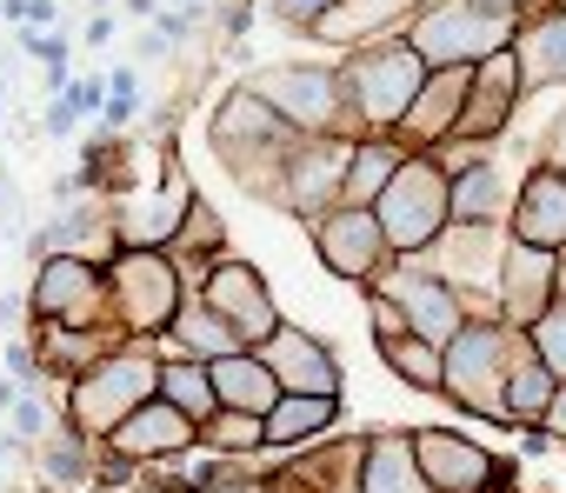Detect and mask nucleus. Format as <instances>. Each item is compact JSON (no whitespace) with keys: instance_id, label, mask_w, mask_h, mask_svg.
<instances>
[{"instance_id":"obj_16","label":"nucleus","mask_w":566,"mask_h":493,"mask_svg":"<svg viewBox=\"0 0 566 493\" xmlns=\"http://www.w3.org/2000/svg\"><path fill=\"white\" fill-rule=\"evenodd\" d=\"M380 287L394 294V307H400V321H407L413 340H427V347H440V354L460 340V327H467V301H460L447 281H433V274L413 268V261H394Z\"/></svg>"},{"instance_id":"obj_41","label":"nucleus","mask_w":566,"mask_h":493,"mask_svg":"<svg viewBox=\"0 0 566 493\" xmlns=\"http://www.w3.org/2000/svg\"><path fill=\"white\" fill-rule=\"evenodd\" d=\"M0 374H8L14 387H28V394H41V387H48L41 354H34V334H14L8 347H0Z\"/></svg>"},{"instance_id":"obj_58","label":"nucleus","mask_w":566,"mask_h":493,"mask_svg":"<svg viewBox=\"0 0 566 493\" xmlns=\"http://www.w3.org/2000/svg\"><path fill=\"white\" fill-rule=\"evenodd\" d=\"M87 8H94V14H114V0H87Z\"/></svg>"},{"instance_id":"obj_27","label":"nucleus","mask_w":566,"mask_h":493,"mask_svg":"<svg viewBox=\"0 0 566 493\" xmlns=\"http://www.w3.org/2000/svg\"><path fill=\"white\" fill-rule=\"evenodd\" d=\"M94 453H101V440H87L74 420H54L48 440L34 447V473L48 493H94Z\"/></svg>"},{"instance_id":"obj_25","label":"nucleus","mask_w":566,"mask_h":493,"mask_svg":"<svg viewBox=\"0 0 566 493\" xmlns=\"http://www.w3.org/2000/svg\"><path fill=\"white\" fill-rule=\"evenodd\" d=\"M513 61H520V87H526V94L566 87V8H546V14L520 21Z\"/></svg>"},{"instance_id":"obj_45","label":"nucleus","mask_w":566,"mask_h":493,"mask_svg":"<svg viewBox=\"0 0 566 493\" xmlns=\"http://www.w3.org/2000/svg\"><path fill=\"white\" fill-rule=\"evenodd\" d=\"M54 0H8V28H54Z\"/></svg>"},{"instance_id":"obj_30","label":"nucleus","mask_w":566,"mask_h":493,"mask_svg":"<svg viewBox=\"0 0 566 493\" xmlns=\"http://www.w3.org/2000/svg\"><path fill=\"white\" fill-rule=\"evenodd\" d=\"M340 420V400H314V394H280V407L260 420L266 427V447L273 453H301L314 440H327Z\"/></svg>"},{"instance_id":"obj_18","label":"nucleus","mask_w":566,"mask_h":493,"mask_svg":"<svg viewBox=\"0 0 566 493\" xmlns=\"http://www.w3.org/2000/svg\"><path fill=\"white\" fill-rule=\"evenodd\" d=\"M413 460L433 493H493V453L453 427H413Z\"/></svg>"},{"instance_id":"obj_28","label":"nucleus","mask_w":566,"mask_h":493,"mask_svg":"<svg viewBox=\"0 0 566 493\" xmlns=\"http://www.w3.org/2000/svg\"><path fill=\"white\" fill-rule=\"evenodd\" d=\"M120 347V334H87V327H54V321H34V354H41V374L74 387L87 367H101L107 354Z\"/></svg>"},{"instance_id":"obj_48","label":"nucleus","mask_w":566,"mask_h":493,"mask_svg":"<svg viewBox=\"0 0 566 493\" xmlns=\"http://www.w3.org/2000/svg\"><path fill=\"white\" fill-rule=\"evenodd\" d=\"M74 120H81V114L67 107V94H54V107H48V120H41V134H48V140H67V134H74Z\"/></svg>"},{"instance_id":"obj_8","label":"nucleus","mask_w":566,"mask_h":493,"mask_svg":"<svg viewBox=\"0 0 566 493\" xmlns=\"http://www.w3.org/2000/svg\"><path fill=\"white\" fill-rule=\"evenodd\" d=\"M513 34H520V21L480 14L473 0H427L407 28V48L427 61V74H440V67H480V61L506 54Z\"/></svg>"},{"instance_id":"obj_37","label":"nucleus","mask_w":566,"mask_h":493,"mask_svg":"<svg viewBox=\"0 0 566 493\" xmlns=\"http://www.w3.org/2000/svg\"><path fill=\"white\" fill-rule=\"evenodd\" d=\"M147 114V94H140V67L127 61V67H114L107 74V107H101V134H120V127H134Z\"/></svg>"},{"instance_id":"obj_39","label":"nucleus","mask_w":566,"mask_h":493,"mask_svg":"<svg viewBox=\"0 0 566 493\" xmlns=\"http://www.w3.org/2000/svg\"><path fill=\"white\" fill-rule=\"evenodd\" d=\"M260 14L280 21L287 34H321V28L340 14V0H260Z\"/></svg>"},{"instance_id":"obj_44","label":"nucleus","mask_w":566,"mask_h":493,"mask_svg":"<svg viewBox=\"0 0 566 493\" xmlns=\"http://www.w3.org/2000/svg\"><path fill=\"white\" fill-rule=\"evenodd\" d=\"M14 334H34V307H28L21 287H14V294H0V340H14Z\"/></svg>"},{"instance_id":"obj_1","label":"nucleus","mask_w":566,"mask_h":493,"mask_svg":"<svg viewBox=\"0 0 566 493\" xmlns=\"http://www.w3.org/2000/svg\"><path fill=\"white\" fill-rule=\"evenodd\" d=\"M207 140H213V160H220L253 200H273V193H280L287 154L301 147V134L280 120L253 87L220 94V107H213V120H207Z\"/></svg>"},{"instance_id":"obj_61","label":"nucleus","mask_w":566,"mask_h":493,"mask_svg":"<svg viewBox=\"0 0 566 493\" xmlns=\"http://www.w3.org/2000/svg\"><path fill=\"white\" fill-rule=\"evenodd\" d=\"M0 21H8V0H0Z\"/></svg>"},{"instance_id":"obj_7","label":"nucleus","mask_w":566,"mask_h":493,"mask_svg":"<svg viewBox=\"0 0 566 493\" xmlns=\"http://www.w3.org/2000/svg\"><path fill=\"white\" fill-rule=\"evenodd\" d=\"M374 220L387 233L394 261H420L427 246L453 227V200H447V174L433 167V154H407V167L387 180V193L374 200Z\"/></svg>"},{"instance_id":"obj_51","label":"nucleus","mask_w":566,"mask_h":493,"mask_svg":"<svg viewBox=\"0 0 566 493\" xmlns=\"http://www.w3.org/2000/svg\"><path fill=\"white\" fill-rule=\"evenodd\" d=\"M14 207H21V193H14V174L0 167V233H14Z\"/></svg>"},{"instance_id":"obj_14","label":"nucleus","mask_w":566,"mask_h":493,"mask_svg":"<svg viewBox=\"0 0 566 493\" xmlns=\"http://www.w3.org/2000/svg\"><path fill=\"white\" fill-rule=\"evenodd\" d=\"M200 301L240 334V347H260V340L280 334V301H273L266 274H260L253 261H240V254H227V261L200 281Z\"/></svg>"},{"instance_id":"obj_34","label":"nucleus","mask_w":566,"mask_h":493,"mask_svg":"<svg viewBox=\"0 0 566 493\" xmlns=\"http://www.w3.org/2000/svg\"><path fill=\"white\" fill-rule=\"evenodd\" d=\"M553 374L539 367V360H520L513 374H506V400H500V413H506V427L520 433V427H546V407H553Z\"/></svg>"},{"instance_id":"obj_47","label":"nucleus","mask_w":566,"mask_h":493,"mask_svg":"<svg viewBox=\"0 0 566 493\" xmlns=\"http://www.w3.org/2000/svg\"><path fill=\"white\" fill-rule=\"evenodd\" d=\"M67 107H74V114H101V107H107V81H94V74L74 81V87H67Z\"/></svg>"},{"instance_id":"obj_62","label":"nucleus","mask_w":566,"mask_h":493,"mask_svg":"<svg viewBox=\"0 0 566 493\" xmlns=\"http://www.w3.org/2000/svg\"><path fill=\"white\" fill-rule=\"evenodd\" d=\"M0 114H8V94H0Z\"/></svg>"},{"instance_id":"obj_49","label":"nucleus","mask_w":566,"mask_h":493,"mask_svg":"<svg viewBox=\"0 0 566 493\" xmlns=\"http://www.w3.org/2000/svg\"><path fill=\"white\" fill-rule=\"evenodd\" d=\"M81 48H114V14H87V28H81Z\"/></svg>"},{"instance_id":"obj_3","label":"nucleus","mask_w":566,"mask_h":493,"mask_svg":"<svg viewBox=\"0 0 566 493\" xmlns=\"http://www.w3.org/2000/svg\"><path fill=\"white\" fill-rule=\"evenodd\" d=\"M520 360H533V347H526L520 327H506V321H467L460 340L447 347V387H440V394H447L467 420L506 427L500 400H506V374H513Z\"/></svg>"},{"instance_id":"obj_53","label":"nucleus","mask_w":566,"mask_h":493,"mask_svg":"<svg viewBox=\"0 0 566 493\" xmlns=\"http://www.w3.org/2000/svg\"><path fill=\"white\" fill-rule=\"evenodd\" d=\"M473 8H480V14H506V21H520V14H526V0H473Z\"/></svg>"},{"instance_id":"obj_10","label":"nucleus","mask_w":566,"mask_h":493,"mask_svg":"<svg viewBox=\"0 0 566 493\" xmlns=\"http://www.w3.org/2000/svg\"><path fill=\"white\" fill-rule=\"evenodd\" d=\"M28 307H34V321H54V327H87V334H114L107 268H94V261H74V254H54V261H41V268H34Z\"/></svg>"},{"instance_id":"obj_35","label":"nucleus","mask_w":566,"mask_h":493,"mask_svg":"<svg viewBox=\"0 0 566 493\" xmlns=\"http://www.w3.org/2000/svg\"><path fill=\"white\" fill-rule=\"evenodd\" d=\"M160 400H167V407H180L193 427H207V420L220 413L213 380H207V367H193V360H160Z\"/></svg>"},{"instance_id":"obj_15","label":"nucleus","mask_w":566,"mask_h":493,"mask_svg":"<svg viewBox=\"0 0 566 493\" xmlns=\"http://www.w3.org/2000/svg\"><path fill=\"white\" fill-rule=\"evenodd\" d=\"M253 354L266 360V374L280 380V394H314V400H340V394H347V367H340V354H334L321 334L294 327V321H280V334L260 340Z\"/></svg>"},{"instance_id":"obj_55","label":"nucleus","mask_w":566,"mask_h":493,"mask_svg":"<svg viewBox=\"0 0 566 493\" xmlns=\"http://www.w3.org/2000/svg\"><path fill=\"white\" fill-rule=\"evenodd\" d=\"M21 394H28V387H14V380H8V374H0V413H8V407H14V400H21Z\"/></svg>"},{"instance_id":"obj_59","label":"nucleus","mask_w":566,"mask_h":493,"mask_svg":"<svg viewBox=\"0 0 566 493\" xmlns=\"http://www.w3.org/2000/svg\"><path fill=\"white\" fill-rule=\"evenodd\" d=\"M167 8H207V0H167Z\"/></svg>"},{"instance_id":"obj_13","label":"nucleus","mask_w":566,"mask_h":493,"mask_svg":"<svg viewBox=\"0 0 566 493\" xmlns=\"http://www.w3.org/2000/svg\"><path fill=\"white\" fill-rule=\"evenodd\" d=\"M500 261H506V227H447L413 268H427L433 281H447L460 301H493Z\"/></svg>"},{"instance_id":"obj_54","label":"nucleus","mask_w":566,"mask_h":493,"mask_svg":"<svg viewBox=\"0 0 566 493\" xmlns=\"http://www.w3.org/2000/svg\"><path fill=\"white\" fill-rule=\"evenodd\" d=\"M160 8H167V0H127V14H134V21H147V28L160 21Z\"/></svg>"},{"instance_id":"obj_38","label":"nucleus","mask_w":566,"mask_h":493,"mask_svg":"<svg viewBox=\"0 0 566 493\" xmlns=\"http://www.w3.org/2000/svg\"><path fill=\"white\" fill-rule=\"evenodd\" d=\"M526 347H533V360H539L553 380H566V301H553V307L526 327Z\"/></svg>"},{"instance_id":"obj_63","label":"nucleus","mask_w":566,"mask_h":493,"mask_svg":"<svg viewBox=\"0 0 566 493\" xmlns=\"http://www.w3.org/2000/svg\"><path fill=\"white\" fill-rule=\"evenodd\" d=\"M94 493H101V486H94Z\"/></svg>"},{"instance_id":"obj_56","label":"nucleus","mask_w":566,"mask_h":493,"mask_svg":"<svg viewBox=\"0 0 566 493\" xmlns=\"http://www.w3.org/2000/svg\"><path fill=\"white\" fill-rule=\"evenodd\" d=\"M200 493H260V480H227V486H200Z\"/></svg>"},{"instance_id":"obj_50","label":"nucleus","mask_w":566,"mask_h":493,"mask_svg":"<svg viewBox=\"0 0 566 493\" xmlns=\"http://www.w3.org/2000/svg\"><path fill=\"white\" fill-rule=\"evenodd\" d=\"M553 447H559V440H553L546 427H520V453H526V460H546Z\"/></svg>"},{"instance_id":"obj_46","label":"nucleus","mask_w":566,"mask_h":493,"mask_svg":"<svg viewBox=\"0 0 566 493\" xmlns=\"http://www.w3.org/2000/svg\"><path fill=\"white\" fill-rule=\"evenodd\" d=\"M167 54H174V41H167L160 28H140V34H134V67H154V61H167Z\"/></svg>"},{"instance_id":"obj_31","label":"nucleus","mask_w":566,"mask_h":493,"mask_svg":"<svg viewBox=\"0 0 566 493\" xmlns=\"http://www.w3.org/2000/svg\"><path fill=\"white\" fill-rule=\"evenodd\" d=\"M407 140H394V134H367V140H354V160H347V187H340V207H374L380 193H387V180L407 167Z\"/></svg>"},{"instance_id":"obj_9","label":"nucleus","mask_w":566,"mask_h":493,"mask_svg":"<svg viewBox=\"0 0 566 493\" xmlns=\"http://www.w3.org/2000/svg\"><path fill=\"white\" fill-rule=\"evenodd\" d=\"M193 200H200V193H193L180 154L160 140V154H154V180H147V187L134 180L120 200H107V213H114V240H120V246H167V240L180 233V220H187Z\"/></svg>"},{"instance_id":"obj_4","label":"nucleus","mask_w":566,"mask_h":493,"mask_svg":"<svg viewBox=\"0 0 566 493\" xmlns=\"http://www.w3.org/2000/svg\"><path fill=\"white\" fill-rule=\"evenodd\" d=\"M160 394V347L154 340H120L101 367H87L74 387H67V407L61 420H74L87 440H107L134 407H147Z\"/></svg>"},{"instance_id":"obj_6","label":"nucleus","mask_w":566,"mask_h":493,"mask_svg":"<svg viewBox=\"0 0 566 493\" xmlns=\"http://www.w3.org/2000/svg\"><path fill=\"white\" fill-rule=\"evenodd\" d=\"M240 87H253L280 120L301 134V140H314V134H347V140H354V120H347V81H340V67H314V61H266V67H253Z\"/></svg>"},{"instance_id":"obj_42","label":"nucleus","mask_w":566,"mask_h":493,"mask_svg":"<svg viewBox=\"0 0 566 493\" xmlns=\"http://www.w3.org/2000/svg\"><path fill=\"white\" fill-rule=\"evenodd\" d=\"M360 307H367V321H374V347H387V340L407 334V321H400V307H394L387 287H360Z\"/></svg>"},{"instance_id":"obj_21","label":"nucleus","mask_w":566,"mask_h":493,"mask_svg":"<svg viewBox=\"0 0 566 493\" xmlns=\"http://www.w3.org/2000/svg\"><path fill=\"white\" fill-rule=\"evenodd\" d=\"M193 440H200V427H193L180 407H167V400L154 394V400H147V407H134V413L101 440V447H107V453H120L127 466H140V460H180Z\"/></svg>"},{"instance_id":"obj_43","label":"nucleus","mask_w":566,"mask_h":493,"mask_svg":"<svg viewBox=\"0 0 566 493\" xmlns=\"http://www.w3.org/2000/svg\"><path fill=\"white\" fill-rule=\"evenodd\" d=\"M533 167H553V174H566V101H559V114L539 127V140H533Z\"/></svg>"},{"instance_id":"obj_33","label":"nucleus","mask_w":566,"mask_h":493,"mask_svg":"<svg viewBox=\"0 0 566 493\" xmlns=\"http://www.w3.org/2000/svg\"><path fill=\"white\" fill-rule=\"evenodd\" d=\"M380 367H387L400 387H413V394H440V387H447V354L427 347V340H413V334L387 340V347H380Z\"/></svg>"},{"instance_id":"obj_23","label":"nucleus","mask_w":566,"mask_h":493,"mask_svg":"<svg viewBox=\"0 0 566 493\" xmlns=\"http://www.w3.org/2000/svg\"><path fill=\"white\" fill-rule=\"evenodd\" d=\"M354 493H433L413 460V427H374L354 466Z\"/></svg>"},{"instance_id":"obj_17","label":"nucleus","mask_w":566,"mask_h":493,"mask_svg":"<svg viewBox=\"0 0 566 493\" xmlns=\"http://www.w3.org/2000/svg\"><path fill=\"white\" fill-rule=\"evenodd\" d=\"M559 301V254H546V246H520L506 240V261H500V287H493V307L506 327H533L546 307Z\"/></svg>"},{"instance_id":"obj_12","label":"nucleus","mask_w":566,"mask_h":493,"mask_svg":"<svg viewBox=\"0 0 566 493\" xmlns=\"http://www.w3.org/2000/svg\"><path fill=\"white\" fill-rule=\"evenodd\" d=\"M347 160H354V140L347 134H314L287 154V174H280V207H287L294 220H321L340 207V187H347Z\"/></svg>"},{"instance_id":"obj_29","label":"nucleus","mask_w":566,"mask_h":493,"mask_svg":"<svg viewBox=\"0 0 566 493\" xmlns=\"http://www.w3.org/2000/svg\"><path fill=\"white\" fill-rule=\"evenodd\" d=\"M207 380H213V400L227 407V413H253V420H266L273 407H280V380L266 374V360L247 347V354H227V360H213L207 367Z\"/></svg>"},{"instance_id":"obj_2","label":"nucleus","mask_w":566,"mask_h":493,"mask_svg":"<svg viewBox=\"0 0 566 493\" xmlns=\"http://www.w3.org/2000/svg\"><path fill=\"white\" fill-rule=\"evenodd\" d=\"M340 81H347L354 140H367V134H400V120L413 114V101H420V87H427V61L407 48V34H387V41L347 48Z\"/></svg>"},{"instance_id":"obj_20","label":"nucleus","mask_w":566,"mask_h":493,"mask_svg":"<svg viewBox=\"0 0 566 493\" xmlns=\"http://www.w3.org/2000/svg\"><path fill=\"white\" fill-rule=\"evenodd\" d=\"M520 101H526V87H520V61H513V48L506 54H493V61H480L473 67V87H467V114H460V134L453 140H500L506 134V120L520 114Z\"/></svg>"},{"instance_id":"obj_52","label":"nucleus","mask_w":566,"mask_h":493,"mask_svg":"<svg viewBox=\"0 0 566 493\" xmlns=\"http://www.w3.org/2000/svg\"><path fill=\"white\" fill-rule=\"evenodd\" d=\"M546 433H553V440L566 447V380L553 387V407H546Z\"/></svg>"},{"instance_id":"obj_11","label":"nucleus","mask_w":566,"mask_h":493,"mask_svg":"<svg viewBox=\"0 0 566 493\" xmlns=\"http://www.w3.org/2000/svg\"><path fill=\"white\" fill-rule=\"evenodd\" d=\"M307 233H314L321 268H327L334 281H347V287H380L387 268H394L387 233H380L374 207H334V213H321Z\"/></svg>"},{"instance_id":"obj_19","label":"nucleus","mask_w":566,"mask_h":493,"mask_svg":"<svg viewBox=\"0 0 566 493\" xmlns=\"http://www.w3.org/2000/svg\"><path fill=\"white\" fill-rule=\"evenodd\" d=\"M506 240L566 254V174H553V167H526L520 174L513 207H506Z\"/></svg>"},{"instance_id":"obj_60","label":"nucleus","mask_w":566,"mask_h":493,"mask_svg":"<svg viewBox=\"0 0 566 493\" xmlns=\"http://www.w3.org/2000/svg\"><path fill=\"white\" fill-rule=\"evenodd\" d=\"M0 493H8V453H0Z\"/></svg>"},{"instance_id":"obj_5","label":"nucleus","mask_w":566,"mask_h":493,"mask_svg":"<svg viewBox=\"0 0 566 493\" xmlns=\"http://www.w3.org/2000/svg\"><path fill=\"white\" fill-rule=\"evenodd\" d=\"M107 301L120 340H167L174 314L187 307V281L167 261V246H120L107 261Z\"/></svg>"},{"instance_id":"obj_57","label":"nucleus","mask_w":566,"mask_h":493,"mask_svg":"<svg viewBox=\"0 0 566 493\" xmlns=\"http://www.w3.org/2000/svg\"><path fill=\"white\" fill-rule=\"evenodd\" d=\"M546 8H559V0H526V14H520V21H533V14H546Z\"/></svg>"},{"instance_id":"obj_26","label":"nucleus","mask_w":566,"mask_h":493,"mask_svg":"<svg viewBox=\"0 0 566 493\" xmlns=\"http://www.w3.org/2000/svg\"><path fill=\"white\" fill-rule=\"evenodd\" d=\"M227 354H247L240 347V334L200 301V294H187V307L174 314V327H167V347H160V360H193V367H213V360H227Z\"/></svg>"},{"instance_id":"obj_36","label":"nucleus","mask_w":566,"mask_h":493,"mask_svg":"<svg viewBox=\"0 0 566 493\" xmlns=\"http://www.w3.org/2000/svg\"><path fill=\"white\" fill-rule=\"evenodd\" d=\"M200 447L220 453V460H253V453L266 447V427H260L253 413H227V407H220V413L200 427Z\"/></svg>"},{"instance_id":"obj_40","label":"nucleus","mask_w":566,"mask_h":493,"mask_svg":"<svg viewBox=\"0 0 566 493\" xmlns=\"http://www.w3.org/2000/svg\"><path fill=\"white\" fill-rule=\"evenodd\" d=\"M54 420H61V407H54V400H48V394H21V400H14V407H8V433H21V440H28V447H41V440H48V427H54Z\"/></svg>"},{"instance_id":"obj_24","label":"nucleus","mask_w":566,"mask_h":493,"mask_svg":"<svg viewBox=\"0 0 566 493\" xmlns=\"http://www.w3.org/2000/svg\"><path fill=\"white\" fill-rule=\"evenodd\" d=\"M513 187L500 154H480L467 174L447 180V200H453V227H506V207H513Z\"/></svg>"},{"instance_id":"obj_32","label":"nucleus","mask_w":566,"mask_h":493,"mask_svg":"<svg viewBox=\"0 0 566 493\" xmlns=\"http://www.w3.org/2000/svg\"><path fill=\"white\" fill-rule=\"evenodd\" d=\"M427 0H340V14L314 34V41H334V48H367V41H387L394 21L420 14Z\"/></svg>"},{"instance_id":"obj_22","label":"nucleus","mask_w":566,"mask_h":493,"mask_svg":"<svg viewBox=\"0 0 566 493\" xmlns=\"http://www.w3.org/2000/svg\"><path fill=\"white\" fill-rule=\"evenodd\" d=\"M467 87H473V67H440V74H427V87H420V101H413V114L400 120L394 140H407L413 154H433L440 140H453V134H460V114H467Z\"/></svg>"}]
</instances>
